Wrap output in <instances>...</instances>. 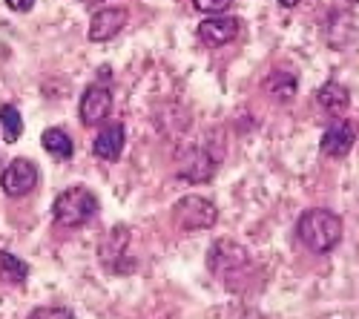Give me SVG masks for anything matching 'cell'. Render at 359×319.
<instances>
[{"label":"cell","instance_id":"obj_14","mask_svg":"<svg viewBox=\"0 0 359 319\" xmlns=\"http://www.w3.org/2000/svg\"><path fill=\"white\" fill-rule=\"evenodd\" d=\"M41 144H43V150H46L49 156H55V158H72V153H75V144H72L69 133L61 130V127H49V130H43Z\"/></svg>","mask_w":359,"mask_h":319},{"label":"cell","instance_id":"obj_10","mask_svg":"<svg viewBox=\"0 0 359 319\" xmlns=\"http://www.w3.org/2000/svg\"><path fill=\"white\" fill-rule=\"evenodd\" d=\"M219 167V158L210 156V150H204V147H196L184 156L182 167H178V176L187 179V182H204V179H210L213 172Z\"/></svg>","mask_w":359,"mask_h":319},{"label":"cell","instance_id":"obj_13","mask_svg":"<svg viewBox=\"0 0 359 319\" xmlns=\"http://www.w3.org/2000/svg\"><path fill=\"white\" fill-rule=\"evenodd\" d=\"M316 101L322 104V109H327L331 115H339V112H345V109H348L351 95H348V90H345L342 83H337V81H327V83H322V86H319Z\"/></svg>","mask_w":359,"mask_h":319},{"label":"cell","instance_id":"obj_16","mask_svg":"<svg viewBox=\"0 0 359 319\" xmlns=\"http://www.w3.org/2000/svg\"><path fill=\"white\" fill-rule=\"evenodd\" d=\"M264 90L271 93L276 101H290L293 93H296V78L290 72H273L264 81Z\"/></svg>","mask_w":359,"mask_h":319},{"label":"cell","instance_id":"obj_6","mask_svg":"<svg viewBox=\"0 0 359 319\" xmlns=\"http://www.w3.org/2000/svg\"><path fill=\"white\" fill-rule=\"evenodd\" d=\"M81 124L83 127H98L109 118V112H112V93L107 90V86H98L93 83L89 90L81 95Z\"/></svg>","mask_w":359,"mask_h":319},{"label":"cell","instance_id":"obj_9","mask_svg":"<svg viewBox=\"0 0 359 319\" xmlns=\"http://www.w3.org/2000/svg\"><path fill=\"white\" fill-rule=\"evenodd\" d=\"M353 141H356V130L345 121H334L331 127H327L322 133V141H319V147L325 156H331V158H342L351 153L353 147Z\"/></svg>","mask_w":359,"mask_h":319},{"label":"cell","instance_id":"obj_18","mask_svg":"<svg viewBox=\"0 0 359 319\" xmlns=\"http://www.w3.org/2000/svg\"><path fill=\"white\" fill-rule=\"evenodd\" d=\"M26 319H75V313L67 308H35Z\"/></svg>","mask_w":359,"mask_h":319},{"label":"cell","instance_id":"obj_15","mask_svg":"<svg viewBox=\"0 0 359 319\" xmlns=\"http://www.w3.org/2000/svg\"><path fill=\"white\" fill-rule=\"evenodd\" d=\"M0 276H4L6 282H12V285H23L26 276H29V265L23 262V259H18L15 253L0 250Z\"/></svg>","mask_w":359,"mask_h":319},{"label":"cell","instance_id":"obj_24","mask_svg":"<svg viewBox=\"0 0 359 319\" xmlns=\"http://www.w3.org/2000/svg\"><path fill=\"white\" fill-rule=\"evenodd\" d=\"M0 172H4V170H0Z\"/></svg>","mask_w":359,"mask_h":319},{"label":"cell","instance_id":"obj_19","mask_svg":"<svg viewBox=\"0 0 359 319\" xmlns=\"http://www.w3.org/2000/svg\"><path fill=\"white\" fill-rule=\"evenodd\" d=\"M233 0H193V6L201 12V15H222Z\"/></svg>","mask_w":359,"mask_h":319},{"label":"cell","instance_id":"obj_20","mask_svg":"<svg viewBox=\"0 0 359 319\" xmlns=\"http://www.w3.org/2000/svg\"><path fill=\"white\" fill-rule=\"evenodd\" d=\"M6 6L12 12H29V9L35 6V0H6Z\"/></svg>","mask_w":359,"mask_h":319},{"label":"cell","instance_id":"obj_8","mask_svg":"<svg viewBox=\"0 0 359 319\" xmlns=\"http://www.w3.org/2000/svg\"><path fill=\"white\" fill-rule=\"evenodd\" d=\"M130 15L124 6H107V9H98L93 15V20H89V41L93 43H104V41H112L121 29L127 26Z\"/></svg>","mask_w":359,"mask_h":319},{"label":"cell","instance_id":"obj_23","mask_svg":"<svg viewBox=\"0 0 359 319\" xmlns=\"http://www.w3.org/2000/svg\"><path fill=\"white\" fill-rule=\"evenodd\" d=\"M348 4H359V0H348Z\"/></svg>","mask_w":359,"mask_h":319},{"label":"cell","instance_id":"obj_2","mask_svg":"<svg viewBox=\"0 0 359 319\" xmlns=\"http://www.w3.org/2000/svg\"><path fill=\"white\" fill-rule=\"evenodd\" d=\"M296 233L313 253H327L342 242V219L325 208H311L299 216Z\"/></svg>","mask_w":359,"mask_h":319},{"label":"cell","instance_id":"obj_5","mask_svg":"<svg viewBox=\"0 0 359 319\" xmlns=\"http://www.w3.org/2000/svg\"><path fill=\"white\" fill-rule=\"evenodd\" d=\"M41 182V172L32 158H12L9 167L0 172V187L9 198H23L29 196Z\"/></svg>","mask_w":359,"mask_h":319},{"label":"cell","instance_id":"obj_11","mask_svg":"<svg viewBox=\"0 0 359 319\" xmlns=\"http://www.w3.org/2000/svg\"><path fill=\"white\" fill-rule=\"evenodd\" d=\"M124 144H127V130L124 124H107L98 138L93 141V153L104 161H115V158H121L124 153Z\"/></svg>","mask_w":359,"mask_h":319},{"label":"cell","instance_id":"obj_3","mask_svg":"<svg viewBox=\"0 0 359 319\" xmlns=\"http://www.w3.org/2000/svg\"><path fill=\"white\" fill-rule=\"evenodd\" d=\"M98 213V198L86 187H67L57 193L52 216L61 227H81Z\"/></svg>","mask_w":359,"mask_h":319},{"label":"cell","instance_id":"obj_4","mask_svg":"<svg viewBox=\"0 0 359 319\" xmlns=\"http://www.w3.org/2000/svg\"><path fill=\"white\" fill-rule=\"evenodd\" d=\"M216 222H219V210L204 196H184L172 205V224L178 230L196 233V230H210Z\"/></svg>","mask_w":359,"mask_h":319},{"label":"cell","instance_id":"obj_1","mask_svg":"<svg viewBox=\"0 0 359 319\" xmlns=\"http://www.w3.org/2000/svg\"><path fill=\"white\" fill-rule=\"evenodd\" d=\"M207 268L230 291H245L256 273L250 250L245 245H238L236 239H219L210 247V253H207Z\"/></svg>","mask_w":359,"mask_h":319},{"label":"cell","instance_id":"obj_7","mask_svg":"<svg viewBox=\"0 0 359 319\" xmlns=\"http://www.w3.org/2000/svg\"><path fill=\"white\" fill-rule=\"evenodd\" d=\"M238 32H242V20L233 18V15H213L204 23H198V38L213 49L227 46L230 41H236Z\"/></svg>","mask_w":359,"mask_h":319},{"label":"cell","instance_id":"obj_12","mask_svg":"<svg viewBox=\"0 0 359 319\" xmlns=\"http://www.w3.org/2000/svg\"><path fill=\"white\" fill-rule=\"evenodd\" d=\"M127 245H130V233H127V227H124V224L112 227L109 233L104 236V242H101V262H104L109 271H118V262L124 259Z\"/></svg>","mask_w":359,"mask_h":319},{"label":"cell","instance_id":"obj_17","mask_svg":"<svg viewBox=\"0 0 359 319\" xmlns=\"http://www.w3.org/2000/svg\"><path fill=\"white\" fill-rule=\"evenodd\" d=\"M0 127H4V138L9 144L18 141L20 130H23V115L18 112L15 104H4V107H0Z\"/></svg>","mask_w":359,"mask_h":319},{"label":"cell","instance_id":"obj_22","mask_svg":"<svg viewBox=\"0 0 359 319\" xmlns=\"http://www.w3.org/2000/svg\"><path fill=\"white\" fill-rule=\"evenodd\" d=\"M81 4H101V0H81Z\"/></svg>","mask_w":359,"mask_h":319},{"label":"cell","instance_id":"obj_21","mask_svg":"<svg viewBox=\"0 0 359 319\" xmlns=\"http://www.w3.org/2000/svg\"><path fill=\"white\" fill-rule=\"evenodd\" d=\"M279 4H282L285 9H293V6H299V4H302V0H279Z\"/></svg>","mask_w":359,"mask_h":319}]
</instances>
